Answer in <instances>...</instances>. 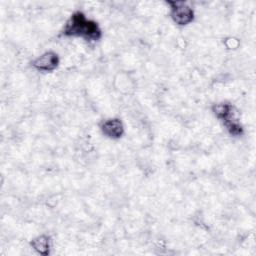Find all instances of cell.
Listing matches in <instances>:
<instances>
[{
  "instance_id": "6da1fadb",
  "label": "cell",
  "mask_w": 256,
  "mask_h": 256,
  "mask_svg": "<svg viewBox=\"0 0 256 256\" xmlns=\"http://www.w3.org/2000/svg\"><path fill=\"white\" fill-rule=\"evenodd\" d=\"M62 32L66 37L82 38L87 42H96L102 38V30L98 23L88 19L81 11L74 12L70 16Z\"/></svg>"
},
{
  "instance_id": "7a4b0ae2",
  "label": "cell",
  "mask_w": 256,
  "mask_h": 256,
  "mask_svg": "<svg viewBox=\"0 0 256 256\" xmlns=\"http://www.w3.org/2000/svg\"><path fill=\"white\" fill-rule=\"evenodd\" d=\"M170 9V17L178 26H187L194 21V9L186 1H167Z\"/></svg>"
},
{
  "instance_id": "3957f363",
  "label": "cell",
  "mask_w": 256,
  "mask_h": 256,
  "mask_svg": "<svg viewBox=\"0 0 256 256\" xmlns=\"http://www.w3.org/2000/svg\"><path fill=\"white\" fill-rule=\"evenodd\" d=\"M60 64L59 55L54 51H47L32 62V67L42 73H50L57 69Z\"/></svg>"
},
{
  "instance_id": "277c9868",
  "label": "cell",
  "mask_w": 256,
  "mask_h": 256,
  "mask_svg": "<svg viewBox=\"0 0 256 256\" xmlns=\"http://www.w3.org/2000/svg\"><path fill=\"white\" fill-rule=\"evenodd\" d=\"M102 134L110 139H120L125 133V127L123 122L119 118H110L104 120L100 125Z\"/></svg>"
},
{
  "instance_id": "5b68a950",
  "label": "cell",
  "mask_w": 256,
  "mask_h": 256,
  "mask_svg": "<svg viewBox=\"0 0 256 256\" xmlns=\"http://www.w3.org/2000/svg\"><path fill=\"white\" fill-rule=\"evenodd\" d=\"M30 245L38 254L47 256L51 249V239L48 235H39L32 239Z\"/></svg>"
}]
</instances>
